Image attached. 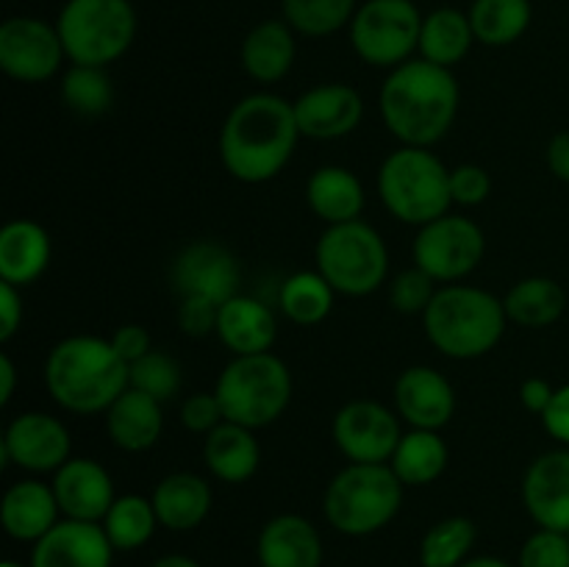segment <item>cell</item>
I'll list each match as a JSON object with an SVG mask.
<instances>
[{
    "mask_svg": "<svg viewBox=\"0 0 569 567\" xmlns=\"http://www.w3.org/2000/svg\"><path fill=\"white\" fill-rule=\"evenodd\" d=\"M300 128L281 94L253 92L233 103L220 128V161L237 181H272L292 159Z\"/></svg>",
    "mask_w": 569,
    "mask_h": 567,
    "instance_id": "cell-1",
    "label": "cell"
},
{
    "mask_svg": "<svg viewBox=\"0 0 569 567\" xmlns=\"http://www.w3.org/2000/svg\"><path fill=\"white\" fill-rule=\"evenodd\" d=\"M378 106L383 126L400 145L431 148L453 128L459 115V83L448 67L409 59L389 72Z\"/></svg>",
    "mask_w": 569,
    "mask_h": 567,
    "instance_id": "cell-2",
    "label": "cell"
},
{
    "mask_svg": "<svg viewBox=\"0 0 569 567\" xmlns=\"http://www.w3.org/2000/svg\"><path fill=\"white\" fill-rule=\"evenodd\" d=\"M44 387L61 409L72 415H98L131 387V367L111 339L76 334L50 348L44 359Z\"/></svg>",
    "mask_w": 569,
    "mask_h": 567,
    "instance_id": "cell-3",
    "label": "cell"
},
{
    "mask_svg": "<svg viewBox=\"0 0 569 567\" xmlns=\"http://www.w3.org/2000/svg\"><path fill=\"white\" fill-rule=\"evenodd\" d=\"M503 300L470 284H445L422 315L426 337L448 359H481L503 339Z\"/></svg>",
    "mask_w": 569,
    "mask_h": 567,
    "instance_id": "cell-4",
    "label": "cell"
},
{
    "mask_svg": "<svg viewBox=\"0 0 569 567\" xmlns=\"http://www.w3.org/2000/svg\"><path fill=\"white\" fill-rule=\"evenodd\" d=\"M403 487L406 484L389 465L350 461L326 487L322 511L345 537H370L398 517L403 506Z\"/></svg>",
    "mask_w": 569,
    "mask_h": 567,
    "instance_id": "cell-5",
    "label": "cell"
},
{
    "mask_svg": "<svg viewBox=\"0 0 569 567\" xmlns=\"http://www.w3.org/2000/svg\"><path fill=\"white\" fill-rule=\"evenodd\" d=\"M378 195L395 220L420 228L448 215L450 170L428 148L400 145L378 170Z\"/></svg>",
    "mask_w": 569,
    "mask_h": 567,
    "instance_id": "cell-6",
    "label": "cell"
},
{
    "mask_svg": "<svg viewBox=\"0 0 569 567\" xmlns=\"http://www.w3.org/2000/svg\"><path fill=\"white\" fill-rule=\"evenodd\" d=\"M226 420L248 428L272 426L292 400V372L276 354L233 356L214 384Z\"/></svg>",
    "mask_w": 569,
    "mask_h": 567,
    "instance_id": "cell-7",
    "label": "cell"
},
{
    "mask_svg": "<svg viewBox=\"0 0 569 567\" xmlns=\"http://www.w3.org/2000/svg\"><path fill=\"white\" fill-rule=\"evenodd\" d=\"M137 9L131 0H67L56 17L70 64L109 67L137 39Z\"/></svg>",
    "mask_w": 569,
    "mask_h": 567,
    "instance_id": "cell-8",
    "label": "cell"
},
{
    "mask_svg": "<svg viewBox=\"0 0 569 567\" xmlns=\"http://www.w3.org/2000/svg\"><path fill=\"white\" fill-rule=\"evenodd\" d=\"M317 270L337 295L365 298L372 295L389 272V250L381 233L365 220L328 226L315 248Z\"/></svg>",
    "mask_w": 569,
    "mask_h": 567,
    "instance_id": "cell-9",
    "label": "cell"
},
{
    "mask_svg": "<svg viewBox=\"0 0 569 567\" xmlns=\"http://www.w3.org/2000/svg\"><path fill=\"white\" fill-rule=\"evenodd\" d=\"M348 28L365 64L395 70L420 48L422 14L415 0H365Z\"/></svg>",
    "mask_w": 569,
    "mask_h": 567,
    "instance_id": "cell-10",
    "label": "cell"
},
{
    "mask_svg": "<svg viewBox=\"0 0 569 567\" xmlns=\"http://www.w3.org/2000/svg\"><path fill=\"white\" fill-rule=\"evenodd\" d=\"M487 253V237L470 217L445 215L417 228L411 259L437 284H459Z\"/></svg>",
    "mask_w": 569,
    "mask_h": 567,
    "instance_id": "cell-11",
    "label": "cell"
},
{
    "mask_svg": "<svg viewBox=\"0 0 569 567\" xmlns=\"http://www.w3.org/2000/svg\"><path fill=\"white\" fill-rule=\"evenodd\" d=\"M67 59L56 22L39 17H9L0 26V70L20 83H42Z\"/></svg>",
    "mask_w": 569,
    "mask_h": 567,
    "instance_id": "cell-12",
    "label": "cell"
},
{
    "mask_svg": "<svg viewBox=\"0 0 569 567\" xmlns=\"http://www.w3.org/2000/svg\"><path fill=\"white\" fill-rule=\"evenodd\" d=\"M333 442L348 461L389 465L400 437V415L378 400H350L333 417Z\"/></svg>",
    "mask_w": 569,
    "mask_h": 567,
    "instance_id": "cell-13",
    "label": "cell"
},
{
    "mask_svg": "<svg viewBox=\"0 0 569 567\" xmlns=\"http://www.w3.org/2000/svg\"><path fill=\"white\" fill-rule=\"evenodd\" d=\"M239 281H242L239 259L226 245L211 242V239L189 242L187 248L178 250L170 265L172 292L181 300L203 298L222 306L233 295H239Z\"/></svg>",
    "mask_w": 569,
    "mask_h": 567,
    "instance_id": "cell-14",
    "label": "cell"
},
{
    "mask_svg": "<svg viewBox=\"0 0 569 567\" xmlns=\"http://www.w3.org/2000/svg\"><path fill=\"white\" fill-rule=\"evenodd\" d=\"M72 437L70 428L44 411H22L6 426L0 439L3 461H11L28 472H56L70 461Z\"/></svg>",
    "mask_w": 569,
    "mask_h": 567,
    "instance_id": "cell-15",
    "label": "cell"
},
{
    "mask_svg": "<svg viewBox=\"0 0 569 567\" xmlns=\"http://www.w3.org/2000/svg\"><path fill=\"white\" fill-rule=\"evenodd\" d=\"M522 506L539 528L569 534V448L548 450L528 465Z\"/></svg>",
    "mask_w": 569,
    "mask_h": 567,
    "instance_id": "cell-16",
    "label": "cell"
},
{
    "mask_svg": "<svg viewBox=\"0 0 569 567\" xmlns=\"http://www.w3.org/2000/svg\"><path fill=\"white\" fill-rule=\"evenodd\" d=\"M114 545L100 523L61 517L31 548L28 567H111Z\"/></svg>",
    "mask_w": 569,
    "mask_h": 567,
    "instance_id": "cell-17",
    "label": "cell"
},
{
    "mask_svg": "<svg viewBox=\"0 0 569 567\" xmlns=\"http://www.w3.org/2000/svg\"><path fill=\"white\" fill-rule=\"evenodd\" d=\"M300 137L342 139L361 126L365 100L350 83H320L295 100Z\"/></svg>",
    "mask_w": 569,
    "mask_h": 567,
    "instance_id": "cell-18",
    "label": "cell"
},
{
    "mask_svg": "<svg viewBox=\"0 0 569 567\" xmlns=\"http://www.w3.org/2000/svg\"><path fill=\"white\" fill-rule=\"evenodd\" d=\"M395 411L411 428L439 431L456 415L453 384L433 367H409L395 381Z\"/></svg>",
    "mask_w": 569,
    "mask_h": 567,
    "instance_id": "cell-19",
    "label": "cell"
},
{
    "mask_svg": "<svg viewBox=\"0 0 569 567\" xmlns=\"http://www.w3.org/2000/svg\"><path fill=\"white\" fill-rule=\"evenodd\" d=\"M53 493L61 515L87 523L103 520L117 500L111 472L87 456H72L53 472Z\"/></svg>",
    "mask_w": 569,
    "mask_h": 567,
    "instance_id": "cell-20",
    "label": "cell"
},
{
    "mask_svg": "<svg viewBox=\"0 0 569 567\" xmlns=\"http://www.w3.org/2000/svg\"><path fill=\"white\" fill-rule=\"evenodd\" d=\"M322 537L303 515H276L256 539L259 567H322Z\"/></svg>",
    "mask_w": 569,
    "mask_h": 567,
    "instance_id": "cell-21",
    "label": "cell"
},
{
    "mask_svg": "<svg viewBox=\"0 0 569 567\" xmlns=\"http://www.w3.org/2000/svg\"><path fill=\"white\" fill-rule=\"evenodd\" d=\"M59 515L61 509L53 484H44L39 478H22L11 484L0 504L3 531L17 543H39L61 520Z\"/></svg>",
    "mask_w": 569,
    "mask_h": 567,
    "instance_id": "cell-22",
    "label": "cell"
},
{
    "mask_svg": "<svg viewBox=\"0 0 569 567\" xmlns=\"http://www.w3.org/2000/svg\"><path fill=\"white\" fill-rule=\"evenodd\" d=\"M217 337L233 356L267 354L278 337V320L267 304L250 295H233L220 306Z\"/></svg>",
    "mask_w": 569,
    "mask_h": 567,
    "instance_id": "cell-23",
    "label": "cell"
},
{
    "mask_svg": "<svg viewBox=\"0 0 569 567\" xmlns=\"http://www.w3.org/2000/svg\"><path fill=\"white\" fill-rule=\"evenodd\" d=\"M50 233L37 220H11L0 228V281L28 287L44 276L50 265Z\"/></svg>",
    "mask_w": 569,
    "mask_h": 567,
    "instance_id": "cell-24",
    "label": "cell"
},
{
    "mask_svg": "<svg viewBox=\"0 0 569 567\" xmlns=\"http://www.w3.org/2000/svg\"><path fill=\"white\" fill-rule=\"evenodd\" d=\"M150 500L161 526L170 531H192L209 517L214 495L203 476L181 470L161 478Z\"/></svg>",
    "mask_w": 569,
    "mask_h": 567,
    "instance_id": "cell-25",
    "label": "cell"
},
{
    "mask_svg": "<svg viewBox=\"0 0 569 567\" xmlns=\"http://www.w3.org/2000/svg\"><path fill=\"white\" fill-rule=\"evenodd\" d=\"M161 428H164V411L159 400L133 387H128L106 411V434L117 448L128 454L153 448L161 437Z\"/></svg>",
    "mask_w": 569,
    "mask_h": 567,
    "instance_id": "cell-26",
    "label": "cell"
},
{
    "mask_svg": "<svg viewBox=\"0 0 569 567\" xmlns=\"http://www.w3.org/2000/svg\"><path fill=\"white\" fill-rule=\"evenodd\" d=\"M203 459L211 476L222 484H244L256 476L261 461V445L253 428L222 420L203 439Z\"/></svg>",
    "mask_w": 569,
    "mask_h": 567,
    "instance_id": "cell-27",
    "label": "cell"
},
{
    "mask_svg": "<svg viewBox=\"0 0 569 567\" xmlns=\"http://www.w3.org/2000/svg\"><path fill=\"white\" fill-rule=\"evenodd\" d=\"M365 200V187L348 167L326 165L311 172L306 183V203L326 226L359 220Z\"/></svg>",
    "mask_w": 569,
    "mask_h": 567,
    "instance_id": "cell-28",
    "label": "cell"
},
{
    "mask_svg": "<svg viewBox=\"0 0 569 567\" xmlns=\"http://www.w3.org/2000/svg\"><path fill=\"white\" fill-rule=\"evenodd\" d=\"M242 70L259 83H278L295 64V31L287 20H264L244 37Z\"/></svg>",
    "mask_w": 569,
    "mask_h": 567,
    "instance_id": "cell-29",
    "label": "cell"
},
{
    "mask_svg": "<svg viewBox=\"0 0 569 567\" xmlns=\"http://www.w3.org/2000/svg\"><path fill=\"white\" fill-rule=\"evenodd\" d=\"M476 33H472L470 14L453 6H442L433 9L431 14L422 17V31H420V59L431 61V64L448 67L453 70L467 53H470Z\"/></svg>",
    "mask_w": 569,
    "mask_h": 567,
    "instance_id": "cell-30",
    "label": "cell"
},
{
    "mask_svg": "<svg viewBox=\"0 0 569 567\" xmlns=\"http://www.w3.org/2000/svg\"><path fill=\"white\" fill-rule=\"evenodd\" d=\"M448 445L439 437V431L411 428L400 437L389 467L406 487H428L448 470Z\"/></svg>",
    "mask_w": 569,
    "mask_h": 567,
    "instance_id": "cell-31",
    "label": "cell"
},
{
    "mask_svg": "<svg viewBox=\"0 0 569 567\" xmlns=\"http://www.w3.org/2000/svg\"><path fill=\"white\" fill-rule=\"evenodd\" d=\"M506 317L522 328H548L565 315L567 292L559 281L531 276L517 281L503 298Z\"/></svg>",
    "mask_w": 569,
    "mask_h": 567,
    "instance_id": "cell-32",
    "label": "cell"
},
{
    "mask_svg": "<svg viewBox=\"0 0 569 567\" xmlns=\"http://www.w3.org/2000/svg\"><path fill=\"white\" fill-rule=\"evenodd\" d=\"M467 14H470L476 42L506 48L528 31L533 9L531 0H476Z\"/></svg>",
    "mask_w": 569,
    "mask_h": 567,
    "instance_id": "cell-33",
    "label": "cell"
},
{
    "mask_svg": "<svg viewBox=\"0 0 569 567\" xmlns=\"http://www.w3.org/2000/svg\"><path fill=\"white\" fill-rule=\"evenodd\" d=\"M333 295L337 292L320 270H300L281 284L278 306L295 326H317L333 311Z\"/></svg>",
    "mask_w": 569,
    "mask_h": 567,
    "instance_id": "cell-34",
    "label": "cell"
},
{
    "mask_svg": "<svg viewBox=\"0 0 569 567\" xmlns=\"http://www.w3.org/2000/svg\"><path fill=\"white\" fill-rule=\"evenodd\" d=\"M100 526H103L114 550H137L153 539L156 526H161V523L156 517L150 498H144V495H117Z\"/></svg>",
    "mask_w": 569,
    "mask_h": 567,
    "instance_id": "cell-35",
    "label": "cell"
},
{
    "mask_svg": "<svg viewBox=\"0 0 569 567\" xmlns=\"http://www.w3.org/2000/svg\"><path fill=\"white\" fill-rule=\"evenodd\" d=\"M478 528L470 517H445L433 523L420 543L422 567H461L476 548Z\"/></svg>",
    "mask_w": 569,
    "mask_h": 567,
    "instance_id": "cell-36",
    "label": "cell"
},
{
    "mask_svg": "<svg viewBox=\"0 0 569 567\" xmlns=\"http://www.w3.org/2000/svg\"><path fill=\"white\" fill-rule=\"evenodd\" d=\"M281 11L295 33L322 39L353 22L359 0H281Z\"/></svg>",
    "mask_w": 569,
    "mask_h": 567,
    "instance_id": "cell-37",
    "label": "cell"
},
{
    "mask_svg": "<svg viewBox=\"0 0 569 567\" xmlns=\"http://www.w3.org/2000/svg\"><path fill=\"white\" fill-rule=\"evenodd\" d=\"M61 100L78 117H100L114 103V83L106 67L70 64L61 76Z\"/></svg>",
    "mask_w": 569,
    "mask_h": 567,
    "instance_id": "cell-38",
    "label": "cell"
},
{
    "mask_svg": "<svg viewBox=\"0 0 569 567\" xmlns=\"http://www.w3.org/2000/svg\"><path fill=\"white\" fill-rule=\"evenodd\" d=\"M131 387L167 404L181 389V365L164 350H150L131 365Z\"/></svg>",
    "mask_w": 569,
    "mask_h": 567,
    "instance_id": "cell-39",
    "label": "cell"
},
{
    "mask_svg": "<svg viewBox=\"0 0 569 567\" xmlns=\"http://www.w3.org/2000/svg\"><path fill=\"white\" fill-rule=\"evenodd\" d=\"M433 295H437V281L431 276H426L420 267L403 270L389 284V304L400 315H426Z\"/></svg>",
    "mask_w": 569,
    "mask_h": 567,
    "instance_id": "cell-40",
    "label": "cell"
},
{
    "mask_svg": "<svg viewBox=\"0 0 569 567\" xmlns=\"http://www.w3.org/2000/svg\"><path fill=\"white\" fill-rule=\"evenodd\" d=\"M517 567H569V534L539 528L522 543Z\"/></svg>",
    "mask_w": 569,
    "mask_h": 567,
    "instance_id": "cell-41",
    "label": "cell"
},
{
    "mask_svg": "<svg viewBox=\"0 0 569 567\" xmlns=\"http://www.w3.org/2000/svg\"><path fill=\"white\" fill-rule=\"evenodd\" d=\"M492 192V178L481 165H459L450 170V198L459 206H481Z\"/></svg>",
    "mask_w": 569,
    "mask_h": 567,
    "instance_id": "cell-42",
    "label": "cell"
},
{
    "mask_svg": "<svg viewBox=\"0 0 569 567\" xmlns=\"http://www.w3.org/2000/svg\"><path fill=\"white\" fill-rule=\"evenodd\" d=\"M222 420H226V415H222V406L214 392H194L183 400L181 422L192 434L214 431Z\"/></svg>",
    "mask_w": 569,
    "mask_h": 567,
    "instance_id": "cell-43",
    "label": "cell"
},
{
    "mask_svg": "<svg viewBox=\"0 0 569 567\" xmlns=\"http://www.w3.org/2000/svg\"><path fill=\"white\" fill-rule=\"evenodd\" d=\"M217 317H220V306L203 298H187L178 306V326L189 337H206V334L217 331Z\"/></svg>",
    "mask_w": 569,
    "mask_h": 567,
    "instance_id": "cell-44",
    "label": "cell"
},
{
    "mask_svg": "<svg viewBox=\"0 0 569 567\" xmlns=\"http://www.w3.org/2000/svg\"><path fill=\"white\" fill-rule=\"evenodd\" d=\"M111 345H114V350L122 356V361H126L128 367L153 350L150 331L144 326H139V322H128V326L117 328V331L111 334Z\"/></svg>",
    "mask_w": 569,
    "mask_h": 567,
    "instance_id": "cell-45",
    "label": "cell"
},
{
    "mask_svg": "<svg viewBox=\"0 0 569 567\" xmlns=\"http://www.w3.org/2000/svg\"><path fill=\"white\" fill-rule=\"evenodd\" d=\"M22 326V295L14 284L0 281V342H9Z\"/></svg>",
    "mask_w": 569,
    "mask_h": 567,
    "instance_id": "cell-46",
    "label": "cell"
},
{
    "mask_svg": "<svg viewBox=\"0 0 569 567\" xmlns=\"http://www.w3.org/2000/svg\"><path fill=\"white\" fill-rule=\"evenodd\" d=\"M542 426L550 437L559 439L561 445L569 448V384L556 389L553 404H550V409L542 415Z\"/></svg>",
    "mask_w": 569,
    "mask_h": 567,
    "instance_id": "cell-47",
    "label": "cell"
},
{
    "mask_svg": "<svg viewBox=\"0 0 569 567\" xmlns=\"http://www.w3.org/2000/svg\"><path fill=\"white\" fill-rule=\"evenodd\" d=\"M553 395H556V389L550 387V381H545V378H526L520 387L522 406H526L531 415H539V417L550 409V404H553Z\"/></svg>",
    "mask_w": 569,
    "mask_h": 567,
    "instance_id": "cell-48",
    "label": "cell"
},
{
    "mask_svg": "<svg viewBox=\"0 0 569 567\" xmlns=\"http://www.w3.org/2000/svg\"><path fill=\"white\" fill-rule=\"evenodd\" d=\"M545 159H548V170L553 172L559 181L569 183V131L556 133L548 142V150H545Z\"/></svg>",
    "mask_w": 569,
    "mask_h": 567,
    "instance_id": "cell-49",
    "label": "cell"
},
{
    "mask_svg": "<svg viewBox=\"0 0 569 567\" xmlns=\"http://www.w3.org/2000/svg\"><path fill=\"white\" fill-rule=\"evenodd\" d=\"M14 384H17V367L9 354L0 356V404H9L14 398Z\"/></svg>",
    "mask_w": 569,
    "mask_h": 567,
    "instance_id": "cell-50",
    "label": "cell"
},
{
    "mask_svg": "<svg viewBox=\"0 0 569 567\" xmlns=\"http://www.w3.org/2000/svg\"><path fill=\"white\" fill-rule=\"evenodd\" d=\"M150 567H200V565L187 554H167L161 556V559H156Z\"/></svg>",
    "mask_w": 569,
    "mask_h": 567,
    "instance_id": "cell-51",
    "label": "cell"
},
{
    "mask_svg": "<svg viewBox=\"0 0 569 567\" xmlns=\"http://www.w3.org/2000/svg\"><path fill=\"white\" fill-rule=\"evenodd\" d=\"M461 567H511V565L506 559H500V556H470Z\"/></svg>",
    "mask_w": 569,
    "mask_h": 567,
    "instance_id": "cell-52",
    "label": "cell"
},
{
    "mask_svg": "<svg viewBox=\"0 0 569 567\" xmlns=\"http://www.w3.org/2000/svg\"><path fill=\"white\" fill-rule=\"evenodd\" d=\"M0 567H26V565H20V561H14V559H6V561H0Z\"/></svg>",
    "mask_w": 569,
    "mask_h": 567,
    "instance_id": "cell-53",
    "label": "cell"
}]
</instances>
